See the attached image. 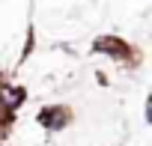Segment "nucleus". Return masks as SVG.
<instances>
[{"mask_svg": "<svg viewBox=\"0 0 152 146\" xmlns=\"http://www.w3.org/2000/svg\"><path fill=\"white\" fill-rule=\"evenodd\" d=\"M99 51H110L113 57H128V48L125 45H119V39H113V36H107V39H99V45H96Z\"/></svg>", "mask_w": 152, "mask_h": 146, "instance_id": "f257e3e1", "label": "nucleus"}, {"mask_svg": "<svg viewBox=\"0 0 152 146\" xmlns=\"http://www.w3.org/2000/svg\"><path fill=\"white\" fill-rule=\"evenodd\" d=\"M6 122H9V113H6V107H0V131L6 128Z\"/></svg>", "mask_w": 152, "mask_h": 146, "instance_id": "f03ea898", "label": "nucleus"}, {"mask_svg": "<svg viewBox=\"0 0 152 146\" xmlns=\"http://www.w3.org/2000/svg\"><path fill=\"white\" fill-rule=\"evenodd\" d=\"M146 110H149V122H152V99L146 101Z\"/></svg>", "mask_w": 152, "mask_h": 146, "instance_id": "7ed1b4c3", "label": "nucleus"}]
</instances>
